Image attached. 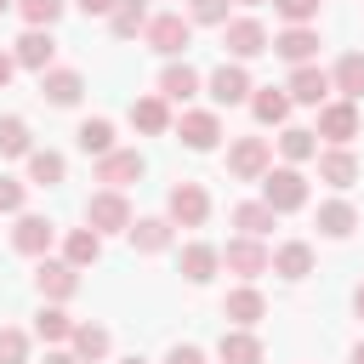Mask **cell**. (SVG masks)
<instances>
[{
    "instance_id": "6da1fadb",
    "label": "cell",
    "mask_w": 364,
    "mask_h": 364,
    "mask_svg": "<svg viewBox=\"0 0 364 364\" xmlns=\"http://www.w3.org/2000/svg\"><path fill=\"white\" fill-rule=\"evenodd\" d=\"M228 171H233L239 182L267 176V171H273V148H267V136H239V142L228 148Z\"/></svg>"
},
{
    "instance_id": "7a4b0ae2",
    "label": "cell",
    "mask_w": 364,
    "mask_h": 364,
    "mask_svg": "<svg viewBox=\"0 0 364 364\" xmlns=\"http://www.w3.org/2000/svg\"><path fill=\"white\" fill-rule=\"evenodd\" d=\"M262 199H267L279 216H284V210H301V205H307L301 171H290V165H284V171H267V176H262Z\"/></svg>"
},
{
    "instance_id": "3957f363",
    "label": "cell",
    "mask_w": 364,
    "mask_h": 364,
    "mask_svg": "<svg viewBox=\"0 0 364 364\" xmlns=\"http://www.w3.org/2000/svg\"><path fill=\"white\" fill-rule=\"evenodd\" d=\"M85 228H97V233H119V228H131V205L119 199V188H102V193L85 199Z\"/></svg>"
},
{
    "instance_id": "277c9868",
    "label": "cell",
    "mask_w": 364,
    "mask_h": 364,
    "mask_svg": "<svg viewBox=\"0 0 364 364\" xmlns=\"http://www.w3.org/2000/svg\"><path fill=\"white\" fill-rule=\"evenodd\" d=\"M142 34H148V46H154L159 57H176V51L188 46L193 23H188L182 11H165V17H148V28H142Z\"/></svg>"
},
{
    "instance_id": "5b68a950",
    "label": "cell",
    "mask_w": 364,
    "mask_h": 364,
    "mask_svg": "<svg viewBox=\"0 0 364 364\" xmlns=\"http://www.w3.org/2000/svg\"><path fill=\"white\" fill-rule=\"evenodd\" d=\"M318 136H330L336 148H347L353 136H358V102L347 97V102H324L318 108Z\"/></svg>"
},
{
    "instance_id": "8992f818",
    "label": "cell",
    "mask_w": 364,
    "mask_h": 364,
    "mask_svg": "<svg viewBox=\"0 0 364 364\" xmlns=\"http://www.w3.org/2000/svg\"><path fill=\"white\" fill-rule=\"evenodd\" d=\"M222 262H228V267H233L239 279H256V273H267V267H273V256H267V245H262V239H250V233H245V239H228V250H222Z\"/></svg>"
},
{
    "instance_id": "52a82bcc",
    "label": "cell",
    "mask_w": 364,
    "mask_h": 364,
    "mask_svg": "<svg viewBox=\"0 0 364 364\" xmlns=\"http://www.w3.org/2000/svg\"><path fill=\"white\" fill-rule=\"evenodd\" d=\"M34 284H40L46 301H68V296L80 290V267H74V262H40V267H34Z\"/></svg>"
},
{
    "instance_id": "ba28073f",
    "label": "cell",
    "mask_w": 364,
    "mask_h": 364,
    "mask_svg": "<svg viewBox=\"0 0 364 364\" xmlns=\"http://www.w3.org/2000/svg\"><path fill=\"white\" fill-rule=\"evenodd\" d=\"M222 34H228V51H233L239 63L267 51V28H262L256 17H233V23H222Z\"/></svg>"
},
{
    "instance_id": "9c48e42d",
    "label": "cell",
    "mask_w": 364,
    "mask_h": 364,
    "mask_svg": "<svg viewBox=\"0 0 364 364\" xmlns=\"http://www.w3.org/2000/svg\"><path fill=\"white\" fill-rule=\"evenodd\" d=\"M210 216V199H205V188L199 182H176L171 188V222H182V228H199Z\"/></svg>"
},
{
    "instance_id": "30bf717a",
    "label": "cell",
    "mask_w": 364,
    "mask_h": 364,
    "mask_svg": "<svg viewBox=\"0 0 364 364\" xmlns=\"http://www.w3.org/2000/svg\"><path fill=\"white\" fill-rule=\"evenodd\" d=\"M176 131H182V142H188L193 154H210V148H216V136H222V125H216V114H210V108L182 114V119H176Z\"/></svg>"
},
{
    "instance_id": "8fae6325",
    "label": "cell",
    "mask_w": 364,
    "mask_h": 364,
    "mask_svg": "<svg viewBox=\"0 0 364 364\" xmlns=\"http://www.w3.org/2000/svg\"><path fill=\"white\" fill-rule=\"evenodd\" d=\"M136 176H142V154L136 148H114V154L97 159V182H108V188H125Z\"/></svg>"
},
{
    "instance_id": "7c38bea8",
    "label": "cell",
    "mask_w": 364,
    "mask_h": 364,
    "mask_svg": "<svg viewBox=\"0 0 364 364\" xmlns=\"http://www.w3.org/2000/svg\"><path fill=\"white\" fill-rule=\"evenodd\" d=\"M80 91H85V80H80L74 68H46V74H40V97L57 102V108H74Z\"/></svg>"
},
{
    "instance_id": "4fadbf2b",
    "label": "cell",
    "mask_w": 364,
    "mask_h": 364,
    "mask_svg": "<svg viewBox=\"0 0 364 364\" xmlns=\"http://www.w3.org/2000/svg\"><path fill=\"white\" fill-rule=\"evenodd\" d=\"M330 85H336V80H330L324 68H313V63H296V74H290V102H313V108H318V102L330 97Z\"/></svg>"
},
{
    "instance_id": "5bb4252c",
    "label": "cell",
    "mask_w": 364,
    "mask_h": 364,
    "mask_svg": "<svg viewBox=\"0 0 364 364\" xmlns=\"http://www.w3.org/2000/svg\"><path fill=\"white\" fill-rule=\"evenodd\" d=\"M210 97H216L222 108H233V102H245V97H250V74H245L239 63H222V68L210 74Z\"/></svg>"
},
{
    "instance_id": "9a60e30c",
    "label": "cell",
    "mask_w": 364,
    "mask_h": 364,
    "mask_svg": "<svg viewBox=\"0 0 364 364\" xmlns=\"http://www.w3.org/2000/svg\"><path fill=\"white\" fill-rule=\"evenodd\" d=\"M51 233H57V228H51L46 216H17V228H11V245H17L23 256H46V250H51Z\"/></svg>"
},
{
    "instance_id": "2e32d148",
    "label": "cell",
    "mask_w": 364,
    "mask_h": 364,
    "mask_svg": "<svg viewBox=\"0 0 364 364\" xmlns=\"http://www.w3.org/2000/svg\"><path fill=\"white\" fill-rule=\"evenodd\" d=\"M51 57H57V40H51V28H28L23 40H17V63L23 68H51Z\"/></svg>"
},
{
    "instance_id": "e0dca14e",
    "label": "cell",
    "mask_w": 364,
    "mask_h": 364,
    "mask_svg": "<svg viewBox=\"0 0 364 364\" xmlns=\"http://www.w3.org/2000/svg\"><path fill=\"white\" fill-rule=\"evenodd\" d=\"M216 353H222V364H262V341H256L245 324H239V330H222Z\"/></svg>"
},
{
    "instance_id": "ac0fdd59",
    "label": "cell",
    "mask_w": 364,
    "mask_h": 364,
    "mask_svg": "<svg viewBox=\"0 0 364 364\" xmlns=\"http://www.w3.org/2000/svg\"><path fill=\"white\" fill-rule=\"evenodd\" d=\"M273 51H279L284 63H307V57L318 51V34H313L307 23H290V28H284V34L273 40Z\"/></svg>"
},
{
    "instance_id": "d6986e66",
    "label": "cell",
    "mask_w": 364,
    "mask_h": 364,
    "mask_svg": "<svg viewBox=\"0 0 364 364\" xmlns=\"http://www.w3.org/2000/svg\"><path fill=\"white\" fill-rule=\"evenodd\" d=\"M273 273H279V279H307V273H313V245H301V239L279 245V250H273Z\"/></svg>"
},
{
    "instance_id": "ffe728a7",
    "label": "cell",
    "mask_w": 364,
    "mask_h": 364,
    "mask_svg": "<svg viewBox=\"0 0 364 364\" xmlns=\"http://www.w3.org/2000/svg\"><path fill=\"white\" fill-rule=\"evenodd\" d=\"M131 125L148 131V136L171 131V108H165V97H136V102H131Z\"/></svg>"
},
{
    "instance_id": "44dd1931",
    "label": "cell",
    "mask_w": 364,
    "mask_h": 364,
    "mask_svg": "<svg viewBox=\"0 0 364 364\" xmlns=\"http://www.w3.org/2000/svg\"><path fill=\"white\" fill-rule=\"evenodd\" d=\"M318 176H324L330 188H353V182H358V159H353L347 148H330V154H318Z\"/></svg>"
},
{
    "instance_id": "7402d4cb",
    "label": "cell",
    "mask_w": 364,
    "mask_h": 364,
    "mask_svg": "<svg viewBox=\"0 0 364 364\" xmlns=\"http://www.w3.org/2000/svg\"><path fill=\"white\" fill-rule=\"evenodd\" d=\"M193 91H199V74H193L188 63H171V68L159 74V97H165V102H188Z\"/></svg>"
},
{
    "instance_id": "603a6c76",
    "label": "cell",
    "mask_w": 364,
    "mask_h": 364,
    "mask_svg": "<svg viewBox=\"0 0 364 364\" xmlns=\"http://www.w3.org/2000/svg\"><path fill=\"white\" fill-rule=\"evenodd\" d=\"M222 313H228L233 324H245V330H250V324L267 313V301H262V290H250V284H245V290H233V296L222 301Z\"/></svg>"
},
{
    "instance_id": "cb8c5ba5",
    "label": "cell",
    "mask_w": 364,
    "mask_h": 364,
    "mask_svg": "<svg viewBox=\"0 0 364 364\" xmlns=\"http://www.w3.org/2000/svg\"><path fill=\"white\" fill-rule=\"evenodd\" d=\"M108 28H114V40H131V34H142V28H148V11H142V0H119V6L108 11Z\"/></svg>"
},
{
    "instance_id": "d4e9b609",
    "label": "cell",
    "mask_w": 364,
    "mask_h": 364,
    "mask_svg": "<svg viewBox=\"0 0 364 364\" xmlns=\"http://www.w3.org/2000/svg\"><path fill=\"white\" fill-rule=\"evenodd\" d=\"M273 216H279V210H273L267 199H256V205H239V210H233V228L250 233V239H262V233H273Z\"/></svg>"
},
{
    "instance_id": "484cf974",
    "label": "cell",
    "mask_w": 364,
    "mask_h": 364,
    "mask_svg": "<svg viewBox=\"0 0 364 364\" xmlns=\"http://www.w3.org/2000/svg\"><path fill=\"white\" fill-rule=\"evenodd\" d=\"M318 228H324L330 239H347V233L358 228V210H353L347 199H330V205H318Z\"/></svg>"
},
{
    "instance_id": "4316f807",
    "label": "cell",
    "mask_w": 364,
    "mask_h": 364,
    "mask_svg": "<svg viewBox=\"0 0 364 364\" xmlns=\"http://www.w3.org/2000/svg\"><path fill=\"white\" fill-rule=\"evenodd\" d=\"M125 233H131V245H136L142 256H154V250H165V245H171V222H159V216H148V222H131Z\"/></svg>"
},
{
    "instance_id": "83f0119b",
    "label": "cell",
    "mask_w": 364,
    "mask_h": 364,
    "mask_svg": "<svg viewBox=\"0 0 364 364\" xmlns=\"http://www.w3.org/2000/svg\"><path fill=\"white\" fill-rule=\"evenodd\" d=\"M216 262H222V250H210V245H188V250H182V279H188V284H205V279L216 273Z\"/></svg>"
},
{
    "instance_id": "f1b7e54d",
    "label": "cell",
    "mask_w": 364,
    "mask_h": 364,
    "mask_svg": "<svg viewBox=\"0 0 364 364\" xmlns=\"http://www.w3.org/2000/svg\"><path fill=\"white\" fill-rule=\"evenodd\" d=\"M330 80H336V91H347V97L358 102V97H364V51H347V57L336 63Z\"/></svg>"
},
{
    "instance_id": "f546056e",
    "label": "cell",
    "mask_w": 364,
    "mask_h": 364,
    "mask_svg": "<svg viewBox=\"0 0 364 364\" xmlns=\"http://www.w3.org/2000/svg\"><path fill=\"white\" fill-rule=\"evenodd\" d=\"M74 142H80L85 154L102 159V154H114V125H108V119H85V125L74 131Z\"/></svg>"
},
{
    "instance_id": "4dcf8cb0",
    "label": "cell",
    "mask_w": 364,
    "mask_h": 364,
    "mask_svg": "<svg viewBox=\"0 0 364 364\" xmlns=\"http://www.w3.org/2000/svg\"><path fill=\"white\" fill-rule=\"evenodd\" d=\"M97 256H102V233H97V228H74V233H68V262H74V267H91Z\"/></svg>"
},
{
    "instance_id": "1f68e13d",
    "label": "cell",
    "mask_w": 364,
    "mask_h": 364,
    "mask_svg": "<svg viewBox=\"0 0 364 364\" xmlns=\"http://www.w3.org/2000/svg\"><path fill=\"white\" fill-rule=\"evenodd\" d=\"M250 108H256V119H262V125H284V114H290V97L267 85V91H256V97H250Z\"/></svg>"
},
{
    "instance_id": "d6a6232c",
    "label": "cell",
    "mask_w": 364,
    "mask_h": 364,
    "mask_svg": "<svg viewBox=\"0 0 364 364\" xmlns=\"http://www.w3.org/2000/svg\"><path fill=\"white\" fill-rule=\"evenodd\" d=\"M28 176H34L40 188H57V182H63V154H51V148H34V154H28Z\"/></svg>"
},
{
    "instance_id": "836d02e7",
    "label": "cell",
    "mask_w": 364,
    "mask_h": 364,
    "mask_svg": "<svg viewBox=\"0 0 364 364\" xmlns=\"http://www.w3.org/2000/svg\"><path fill=\"white\" fill-rule=\"evenodd\" d=\"M34 330H40L46 341H74V318H68L63 307H40V313H34Z\"/></svg>"
},
{
    "instance_id": "e575fe53",
    "label": "cell",
    "mask_w": 364,
    "mask_h": 364,
    "mask_svg": "<svg viewBox=\"0 0 364 364\" xmlns=\"http://www.w3.org/2000/svg\"><path fill=\"white\" fill-rule=\"evenodd\" d=\"M102 353H108V330H102V324H74V358L91 364V358H102Z\"/></svg>"
},
{
    "instance_id": "d590c367",
    "label": "cell",
    "mask_w": 364,
    "mask_h": 364,
    "mask_svg": "<svg viewBox=\"0 0 364 364\" xmlns=\"http://www.w3.org/2000/svg\"><path fill=\"white\" fill-rule=\"evenodd\" d=\"M313 136H318V131H301V125H290V131L279 136V154H284V159H313V154H318V142H313Z\"/></svg>"
},
{
    "instance_id": "8d00e7d4",
    "label": "cell",
    "mask_w": 364,
    "mask_h": 364,
    "mask_svg": "<svg viewBox=\"0 0 364 364\" xmlns=\"http://www.w3.org/2000/svg\"><path fill=\"white\" fill-rule=\"evenodd\" d=\"M0 154H6V159L34 154V148H28V125H23V119H0Z\"/></svg>"
},
{
    "instance_id": "74e56055",
    "label": "cell",
    "mask_w": 364,
    "mask_h": 364,
    "mask_svg": "<svg viewBox=\"0 0 364 364\" xmlns=\"http://www.w3.org/2000/svg\"><path fill=\"white\" fill-rule=\"evenodd\" d=\"M17 6H23L28 28H51V23L63 17V0H17Z\"/></svg>"
},
{
    "instance_id": "f35d334b",
    "label": "cell",
    "mask_w": 364,
    "mask_h": 364,
    "mask_svg": "<svg viewBox=\"0 0 364 364\" xmlns=\"http://www.w3.org/2000/svg\"><path fill=\"white\" fill-rule=\"evenodd\" d=\"M23 358H28L23 330H0V364H23Z\"/></svg>"
},
{
    "instance_id": "ab89813d",
    "label": "cell",
    "mask_w": 364,
    "mask_h": 364,
    "mask_svg": "<svg viewBox=\"0 0 364 364\" xmlns=\"http://www.w3.org/2000/svg\"><path fill=\"white\" fill-rule=\"evenodd\" d=\"M193 23H228V0H188Z\"/></svg>"
},
{
    "instance_id": "60d3db41",
    "label": "cell",
    "mask_w": 364,
    "mask_h": 364,
    "mask_svg": "<svg viewBox=\"0 0 364 364\" xmlns=\"http://www.w3.org/2000/svg\"><path fill=\"white\" fill-rule=\"evenodd\" d=\"M279 6V17H290V23H307V17H318V0H273Z\"/></svg>"
},
{
    "instance_id": "b9f144b4",
    "label": "cell",
    "mask_w": 364,
    "mask_h": 364,
    "mask_svg": "<svg viewBox=\"0 0 364 364\" xmlns=\"http://www.w3.org/2000/svg\"><path fill=\"white\" fill-rule=\"evenodd\" d=\"M0 210H23V182L0 176Z\"/></svg>"
},
{
    "instance_id": "7bdbcfd3",
    "label": "cell",
    "mask_w": 364,
    "mask_h": 364,
    "mask_svg": "<svg viewBox=\"0 0 364 364\" xmlns=\"http://www.w3.org/2000/svg\"><path fill=\"white\" fill-rule=\"evenodd\" d=\"M165 364H205V353H199V347H171Z\"/></svg>"
},
{
    "instance_id": "ee69618b",
    "label": "cell",
    "mask_w": 364,
    "mask_h": 364,
    "mask_svg": "<svg viewBox=\"0 0 364 364\" xmlns=\"http://www.w3.org/2000/svg\"><path fill=\"white\" fill-rule=\"evenodd\" d=\"M74 6H80V11H85V17H108V11H114V6H119V0H74Z\"/></svg>"
},
{
    "instance_id": "f6af8a7d",
    "label": "cell",
    "mask_w": 364,
    "mask_h": 364,
    "mask_svg": "<svg viewBox=\"0 0 364 364\" xmlns=\"http://www.w3.org/2000/svg\"><path fill=\"white\" fill-rule=\"evenodd\" d=\"M11 74H17V57H6V51H0V91H6V80H11Z\"/></svg>"
},
{
    "instance_id": "bcb514c9",
    "label": "cell",
    "mask_w": 364,
    "mask_h": 364,
    "mask_svg": "<svg viewBox=\"0 0 364 364\" xmlns=\"http://www.w3.org/2000/svg\"><path fill=\"white\" fill-rule=\"evenodd\" d=\"M46 364H80L74 353H46Z\"/></svg>"
},
{
    "instance_id": "7dc6e473",
    "label": "cell",
    "mask_w": 364,
    "mask_h": 364,
    "mask_svg": "<svg viewBox=\"0 0 364 364\" xmlns=\"http://www.w3.org/2000/svg\"><path fill=\"white\" fill-rule=\"evenodd\" d=\"M353 307H358V318H364V284H358V290H353Z\"/></svg>"
},
{
    "instance_id": "c3c4849f",
    "label": "cell",
    "mask_w": 364,
    "mask_h": 364,
    "mask_svg": "<svg viewBox=\"0 0 364 364\" xmlns=\"http://www.w3.org/2000/svg\"><path fill=\"white\" fill-rule=\"evenodd\" d=\"M353 364H364V341H358V347H353Z\"/></svg>"
},
{
    "instance_id": "681fc988",
    "label": "cell",
    "mask_w": 364,
    "mask_h": 364,
    "mask_svg": "<svg viewBox=\"0 0 364 364\" xmlns=\"http://www.w3.org/2000/svg\"><path fill=\"white\" fill-rule=\"evenodd\" d=\"M125 364H148V358H136V353H131V358H125Z\"/></svg>"
},
{
    "instance_id": "f907efd6",
    "label": "cell",
    "mask_w": 364,
    "mask_h": 364,
    "mask_svg": "<svg viewBox=\"0 0 364 364\" xmlns=\"http://www.w3.org/2000/svg\"><path fill=\"white\" fill-rule=\"evenodd\" d=\"M239 6H262V0H239Z\"/></svg>"
},
{
    "instance_id": "816d5d0a",
    "label": "cell",
    "mask_w": 364,
    "mask_h": 364,
    "mask_svg": "<svg viewBox=\"0 0 364 364\" xmlns=\"http://www.w3.org/2000/svg\"><path fill=\"white\" fill-rule=\"evenodd\" d=\"M6 6H11V0H0V11H6Z\"/></svg>"
}]
</instances>
